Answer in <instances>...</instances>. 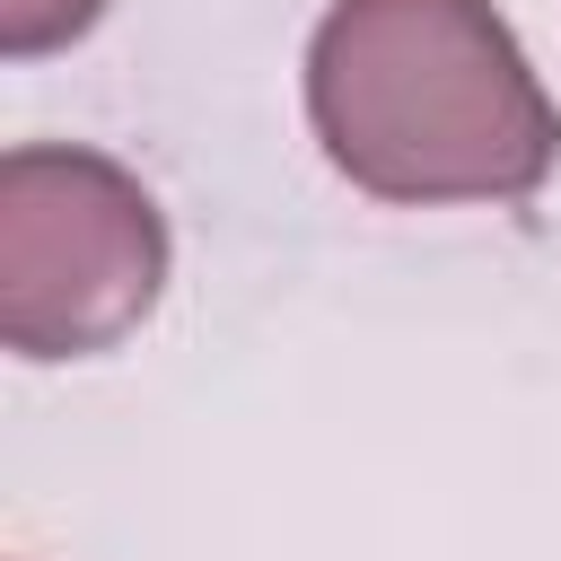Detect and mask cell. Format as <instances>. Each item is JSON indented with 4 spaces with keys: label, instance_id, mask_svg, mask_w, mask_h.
<instances>
[{
    "label": "cell",
    "instance_id": "obj_1",
    "mask_svg": "<svg viewBox=\"0 0 561 561\" xmlns=\"http://www.w3.org/2000/svg\"><path fill=\"white\" fill-rule=\"evenodd\" d=\"M307 123L377 202H526L561 158V114L491 0H333Z\"/></svg>",
    "mask_w": 561,
    "mask_h": 561
},
{
    "label": "cell",
    "instance_id": "obj_2",
    "mask_svg": "<svg viewBox=\"0 0 561 561\" xmlns=\"http://www.w3.org/2000/svg\"><path fill=\"white\" fill-rule=\"evenodd\" d=\"M167 289V219L96 149L26 140L0 158V333L18 359L114 351Z\"/></svg>",
    "mask_w": 561,
    "mask_h": 561
},
{
    "label": "cell",
    "instance_id": "obj_3",
    "mask_svg": "<svg viewBox=\"0 0 561 561\" xmlns=\"http://www.w3.org/2000/svg\"><path fill=\"white\" fill-rule=\"evenodd\" d=\"M96 9L105 0H0V53H53V44H70V35H88L96 26Z\"/></svg>",
    "mask_w": 561,
    "mask_h": 561
}]
</instances>
